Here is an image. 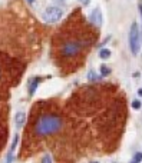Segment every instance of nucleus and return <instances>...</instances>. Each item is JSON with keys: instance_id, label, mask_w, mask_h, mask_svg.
<instances>
[{"instance_id": "f257e3e1", "label": "nucleus", "mask_w": 142, "mask_h": 163, "mask_svg": "<svg viewBox=\"0 0 142 163\" xmlns=\"http://www.w3.org/2000/svg\"><path fill=\"white\" fill-rule=\"evenodd\" d=\"M63 125V122L59 116L56 114H45L42 117H39L35 126V130L39 136H48L53 135L58 130H60V127Z\"/></svg>"}, {"instance_id": "f03ea898", "label": "nucleus", "mask_w": 142, "mask_h": 163, "mask_svg": "<svg viewBox=\"0 0 142 163\" xmlns=\"http://www.w3.org/2000/svg\"><path fill=\"white\" fill-rule=\"evenodd\" d=\"M129 47L134 56H137L141 49V36H139V29L137 23H132L131 30H129Z\"/></svg>"}, {"instance_id": "7ed1b4c3", "label": "nucleus", "mask_w": 142, "mask_h": 163, "mask_svg": "<svg viewBox=\"0 0 142 163\" xmlns=\"http://www.w3.org/2000/svg\"><path fill=\"white\" fill-rule=\"evenodd\" d=\"M63 16V10L58 7V6H49L46 10L43 11V20L46 23H56L59 22Z\"/></svg>"}, {"instance_id": "20e7f679", "label": "nucleus", "mask_w": 142, "mask_h": 163, "mask_svg": "<svg viewBox=\"0 0 142 163\" xmlns=\"http://www.w3.org/2000/svg\"><path fill=\"white\" fill-rule=\"evenodd\" d=\"M79 50H81V43L76 42V40H71V42L65 43V46L62 47V54H63L65 57H72V56H75Z\"/></svg>"}, {"instance_id": "39448f33", "label": "nucleus", "mask_w": 142, "mask_h": 163, "mask_svg": "<svg viewBox=\"0 0 142 163\" xmlns=\"http://www.w3.org/2000/svg\"><path fill=\"white\" fill-rule=\"evenodd\" d=\"M91 22L98 27L102 26V11H101L99 7H96V9L92 10V13H91Z\"/></svg>"}, {"instance_id": "423d86ee", "label": "nucleus", "mask_w": 142, "mask_h": 163, "mask_svg": "<svg viewBox=\"0 0 142 163\" xmlns=\"http://www.w3.org/2000/svg\"><path fill=\"white\" fill-rule=\"evenodd\" d=\"M17 142H19V135H15V137H13V143H12V146H10V150H9V153H7L6 163L13 162V153H15V149H16V146H17Z\"/></svg>"}, {"instance_id": "0eeeda50", "label": "nucleus", "mask_w": 142, "mask_h": 163, "mask_svg": "<svg viewBox=\"0 0 142 163\" xmlns=\"http://www.w3.org/2000/svg\"><path fill=\"white\" fill-rule=\"evenodd\" d=\"M40 80H42L40 77H32V79L29 80V94H30V96L35 94V92H36V89H38Z\"/></svg>"}, {"instance_id": "6e6552de", "label": "nucleus", "mask_w": 142, "mask_h": 163, "mask_svg": "<svg viewBox=\"0 0 142 163\" xmlns=\"http://www.w3.org/2000/svg\"><path fill=\"white\" fill-rule=\"evenodd\" d=\"M25 122H26V114H25V112H17L16 116H15V123H16L17 129H20L25 125Z\"/></svg>"}, {"instance_id": "1a4fd4ad", "label": "nucleus", "mask_w": 142, "mask_h": 163, "mask_svg": "<svg viewBox=\"0 0 142 163\" xmlns=\"http://www.w3.org/2000/svg\"><path fill=\"white\" fill-rule=\"evenodd\" d=\"M99 57H101V59H109L111 50L109 49H102L101 52H99Z\"/></svg>"}, {"instance_id": "9d476101", "label": "nucleus", "mask_w": 142, "mask_h": 163, "mask_svg": "<svg viewBox=\"0 0 142 163\" xmlns=\"http://www.w3.org/2000/svg\"><path fill=\"white\" fill-rule=\"evenodd\" d=\"M109 73H111L109 67H106V66H101V75H102V76H108Z\"/></svg>"}, {"instance_id": "9b49d317", "label": "nucleus", "mask_w": 142, "mask_h": 163, "mask_svg": "<svg viewBox=\"0 0 142 163\" xmlns=\"http://www.w3.org/2000/svg\"><path fill=\"white\" fill-rule=\"evenodd\" d=\"M142 160V153H137L135 156H134V160L131 163H139Z\"/></svg>"}, {"instance_id": "f8f14e48", "label": "nucleus", "mask_w": 142, "mask_h": 163, "mask_svg": "<svg viewBox=\"0 0 142 163\" xmlns=\"http://www.w3.org/2000/svg\"><path fill=\"white\" fill-rule=\"evenodd\" d=\"M42 163H52V158H50V155H45L43 159H42Z\"/></svg>"}, {"instance_id": "ddd939ff", "label": "nucleus", "mask_w": 142, "mask_h": 163, "mask_svg": "<svg viewBox=\"0 0 142 163\" xmlns=\"http://www.w3.org/2000/svg\"><path fill=\"white\" fill-rule=\"evenodd\" d=\"M132 107H134V109H139V107H141V102H139V100H134V102H132Z\"/></svg>"}, {"instance_id": "4468645a", "label": "nucleus", "mask_w": 142, "mask_h": 163, "mask_svg": "<svg viewBox=\"0 0 142 163\" xmlns=\"http://www.w3.org/2000/svg\"><path fill=\"white\" fill-rule=\"evenodd\" d=\"M79 2H81V3H82V5H89V2H91V0H79Z\"/></svg>"}, {"instance_id": "2eb2a0df", "label": "nucleus", "mask_w": 142, "mask_h": 163, "mask_svg": "<svg viewBox=\"0 0 142 163\" xmlns=\"http://www.w3.org/2000/svg\"><path fill=\"white\" fill-rule=\"evenodd\" d=\"M139 14H141V19H142V5H139Z\"/></svg>"}, {"instance_id": "dca6fc26", "label": "nucleus", "mask_w": 142, "mask_h": 163, "mask_svg": "<svg viewBox=\"0 0 142 163\" xmlns=\"http://www.w3.org/2000/svg\"><path fill=\"white\" fill-rule=\"evenodd\" d=\"M28 3H29V5H33V3H35V0H28Z\"/></svg>"}, {"instance_id": "f3484780", "label": "nucleus", "mask_w": 142, "mask_h": 163, "mask_svg": "<svg viewBox=\"0 0 142 163\" xmlns=\"http://www.w3.org/2000/svg\"><path fill=\"white\" fill-rule=\"evenodd\" d=\"M138 94H139V96H142V89H139V90H138Z\"/></svg>"}, {"instance_id": "a211bd4d", "label": "nucleus", "mask_w": 142, "mask_h": 163, "mask_svg": "<svg viewBox=\"0 0 142 163\" xmlns=\"http://www.w3.org/2000/svg\"><path fill=\"white\" fill-rule=\"evenodd\" d=\"M0 76H2V73H0Z\"/></svg>"}]
</instances>
